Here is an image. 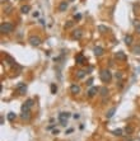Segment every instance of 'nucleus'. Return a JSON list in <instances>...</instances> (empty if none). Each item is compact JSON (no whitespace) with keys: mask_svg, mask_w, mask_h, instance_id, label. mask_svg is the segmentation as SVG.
<instances>
[{"mask_svg":"<svg viewBox=\"0 0 140 141\" xmlns=\"http://www.w3.org/2000/svg\"><path fill=\"white\" fill-rule=\"evenodd\" d=\"M13 31H14V26L12 23L5 22V23L0 24V32H1V33H12Z\"/></svg>","mask_w":140,"mask_h":141,"instance_id":"nucleus-1","label":"nucleus"},{"mask_svg":"<svg viewBox=\"0 0 140 141\" xmlns=\"http://www.w3.org/2000/svg\"><path fill=\"white\" fill-rule=\"evenodd\" d=\"M112 79V74H111V71H109V70H102L101 71V80L103 83H108L109 80Z\"/></svg>","mask_w":140,"mask_h":141,"instance_id":"nucleus-2","label":"nucleus"},{"mask_svg":"<svg viewBox=\"0 0 140 141\" xmlns=\"http://www.w3.org/2000/svg\"><path fill=\"white\" fill-rule=\"evenodd\" d=\"M70 117V113L69 112H61L59 114V121H60V123H61L62 126H66L68 123V118Z\"/></svg>","mask_w":140,"mask_h":141,"instance_id":"nucleus-3","label":"nucleus"},{"mask_svg":"<svg viewBox=\"0 0 140 141\" xmlns=\"http://www.w3.org/2000/svg\"><path fill=\"white\" fill-rule=\"evenodd\" d=\"M28 42L32 45V46H39L41 45V38L37 37V36H31L28 39Z\"/></svg>","mask_w":140,"mask_h":141,"instance_id":"nucleus-4","label":"nucleus"},{"mask_svg":"<svg viewBox=\"0 0 140 141\" xmlns=\"http://www.w3.org/2000/svg\"><path fill=\"white\" fill-rule=\"evenodd\" d=\"M71 37H73V39H80L83 37V31H82L80 28L74 29L73 33H71Z\"/></svg>","mask_w":140,"mask_h":141,"instance_id":"nucleus-5","label":"nucleus"},{"mask_svg":"<svg viewBox=\"0 0 140 141\" xmlns=\"http://www.w3.org/2000/svg\"><path fill=\"white\" fill-rule=\"evenodd\" d=\"M32 105H33V99H28L27 102L22 105V112H28Z\"/></svg>","mask_w":140,"mask_h":141,"instance_id":"nucleus-6","label":"nucleus"},{"mask_svg":"<svg viewBox=\"0 0 140 141\" xmlns=\"http://www.w3.org/2000/svg\"><path fill=\"white\" fill-rule=\"evenodd\" d=\"M17 90H18L19 94H26V92H27L26 84H24V83H19V84L17 85Z\"/></svg>","mask_w":140,"mask_h":141,"instance_id":"nucleus-7","label":"nucleus"},{"mask_svg":"<svg viewBox=\"0 0 140 141\" xmlns=\"http://www.w3.org/2000/svg\"><path fill=\"white\" fill-rule=\"evenodd\" d=\"M75 62H77L78 65H82V64L86 62V57H84L83 53H78V55H77V56H75Z\"/></svg>","mask_w":140,"mask_h":141,"instance_id":"nucleus-8","label":"nucleus"},{"mask_svg":"<svg viewBox=\"0 0 140 141\" xmlns=\"http://www.w3.org/2000/svg\"><path fill=\"white\" fill-rule=\"evenodd\" d=\"M99 92V88H97V87H92L91 89L88 90V97L89 98H92V97H94L97 93Z\"/></svg>","mask_w":140,"mask_h":141,"instance_id":"nucleus-9","label":"nucleus"},{"mask_svg":"<svg viewBox=\"0 0 140 141\" xmlns=\"http://www.w3.org/2000/svg\"><path fill=\"white\" fill-rule=\"evenodd\" d=\"M70 92H71L73 94H79L80 93V87L77 84H73L71 87H70Z\"/></svg>","mask_w":140,"mask_h":141,"instance_id":"nucleus-10","label":"nucleus"},{"mask_svg":"<svg viewBox=\"0 0 140 141\" xmlns=\"http://www.w3.org/2000/svg\"><path fill=\"white\" fill-rule=\"evenodd\" d=\"M93 51H94V55H96V56H102L103 52H104V50L101 46H97V47H94Z\"/></svg>","mask_w":140,"mask_h":141,"instance_id":"nucleus-11","label":"nucleus"},{"mask_svg":"<svg viewBox=\"0 0 140 141\" xmlns=\"http://www.w3.org/2000/svg\"><path fill=\"white\" fill-rule=\"evenodd\" d=\"M116 59H117V60H122V61H125V60L127 59V56L125 55V52L118 51V52H116Z\"/></svg>","mask_w":140,"mask_h":141,"instance_id":"nucleus-12","label":"nucleus"},{"mask_svg":"<svg viewBox=\"0 0 140 141\" xmlns=\"http://www.w3.org/2000/svg\"><path fill=\"white\" fill-rule=\"evenodd\" d=\"M68 9V3L66 1H61L59 4V12H66Z\"/></svg>","mask_w":140,"mask_h":141,"instance_id":"nucleus-13","label":"nucleus"},{"mask_svg":"<svg viewBox=\"0 0 140 141\" xmlns=\"http://www.w3.org/2000/svg\"><path fill=\"white\" fill-rule=\"evenodd\" d=\"M99 92H101V95H102V98L104 99L106 98V95L108 94V89L106 87H102V88H99Z\"/></svg>","mask_w":140,"mask_h":141,"instance_id":"nucleus-14","label":"nucleus"},{"mask_svg":"<svg viewBox=\"0 0 140 141\" xmlns=\"http://www.w3.org/2000/svg\"><path fill=\"white\" fill-rule=\"evenodd\" d=\"M115 112H116V107H112V108H111V109H109L108 112L106 113V117H107V118H111V117H113Z\"/></svg>","mask_w":140,"mask_h":141,"instance_id":"nucleus-15","label":"nucleus"},{"mask_svg":"<svg viewBox=\"0 0 140 141\" xmlns=\"http://www.w3.org/2000/svg\"><path fill=\"white\" fill-rule=\"evenodd\" d=\"M7 117H8V121H10V122H13V121L17 118V114L14 113V112H9Z\"/></svg>","mask_w":140,"mask_h":141,"instance_id":"nucleus-16","label":"nucleus"},{"mask_svg":"<svg viewBox=\"0 0 140 141\" xmlns=\"http://www.w3.org/2000/svg\"><path fill=\"white\" fill-rule=\"evenodd\" d=\"M125 43H126L127 46H130V45L132 43V36H130V34L125 36Z\"/></svg>","mask_w":140,"mask_h":141,"instance_id":"nucleus-17","label":"nucleus"},{"mask_svg":"<svg viewBox=\"0 0 140 141\" xmlns=\"http://www.w3.org/2000/svg\"><path fill=\"white\" fill-rule=\"evenodd\" d=\"M84 76H86V71H84V70H79V71H77V78L78 79H83Z\"/></svg>","mask_w":140,"mask_h":141,"instance_id":"nucleus-18","label":"nucleus"},{"mask_svg":"<svg viewBox=\"0 0 140 141\" xmlns=\"http://www.w3.org/2000/svg\"><path fill=\"white\" fill-rule=\"evenodd\" d=\"M29 9H31V8H29V5H23V7L21 8V12H22L23 14H27V13L29 12Z\"/></svg>","mask_w":140,"mask_h":141,"instance_id":"nucleus-19","label":"nucleus"},{"mask_svg":"<svg viewBox=\"0 0 140 141\" xmlns=\"http://www.w3.org/2000/svg\"><path fill=\"white\" fill-rule=\"evenodd\" d=\"M132 52L135 55H140V45H138V46H134L132 47Z\"/></svg>","mask_w":140,"mask_h":141,"instance_id":"nucleus-20","label":"nucleus"},{"mask_svg":"<svg viewBox=\"0 0 140 141\" xmlns=\"http://www.w3.org/2000/svg\"><path fill=\"white\" fill-rule=\"evenodd\" d=\"M98 31L101 32V33H106L108 31V28L106 26H98Z\"/></svg>","mask_w":140,"mask_h":141,"instance_id":"nucleus-21","label":"nucleus"},{"mask_svg":"<svg viewBox=\"0 0 140 141\" xmlns=\"http://www.w3.org/2000/svg\"><path fill=\"white\" fill-rule=\"evenodd\" d=\"M22 118L26 119V121H29V118H31V116H29V112H23L22 113Z\"/></svg>","mask_w":140,"mask_h":141,"instance_id":"nucleus-22","label":"nucleus"},{"mask_svg":"<svg viewBox=\"0 0 140 141\" xmlns=\"http://www.w3.org/2000/svg\"><path fill=\"white\" fill-rule=\"evenodd\" d=\"M112 134H113L115 136H122V130H120V128H117V130H115V131H112Z\"/></svg>","mask_w":140,"mask_h":141,"instance_id":"nucleus-23","label":"nucleus"},{"mask_svg":"<svg viewBox=\"0 0 140 141\" xmlns=\"http://www.w3.org/2000/svg\"><path fill=\"white\" fill-rule=\"evenodd\" d=\"M56 92H57L56 84H51V93H52V94H56Z\"/></svg>","mask_w":140,"mask_h":141,"instance_id":"nucleus-24","label":"nucleus"},{"mask_svg":"<svg viewBox=\"0 0 140 141\" xmlns=\"http://www.w3.org/2000/svg\"><path fill=\"white\" fill-rule=\"evenodd\" d=\"M135 29H136V32L140 34V23H138V22H135Z\"/></svg>","mask_w":140,"mask_h":141,"instance_id":"nucleus-25","label":"nucleus"},{"mask_svg":"<svg viewBox=\"0 0 140 141\" xmlns=\"http://www.w3.org/2000/svg\"><path fill=\"white\" fill-rule=\"evenodd\" d=\"M125 132H126V134H131L132 132V127H126V128H125Z\"/></svg>","mask_w":140,"mask_h":141,"instance_id":"nucleus-26","label":"nucleus"},{"mask_svg":"<svg viewBox=\"0 0 140 141\" xmlns=\"http://www.w3.org/2000/svg\"><path fill=\"white\" fill-rule=\"evenodd\" d=\"M71 26H73V22H69V23H66V24H65V28H70Z\"/></svg>","mask_w":140,"mask_h":141,"instance_id":"nucleus-27","label":"nucleus"},{"mask_svg":"<svg viewBox=\"0 0 140 141\" xmlns=\"http://www.w3.org/2000/svg\"><path fill=\"white\" fill-rule=\"evenodd\" d=\"M92 83H93V79H89V80H88V83H87V84L89 85V87H91V85H92Z\"/></svg>","mask_w":140,"mask_h":141,"instance_id":"nucleus-28","label":"nucleus"},{"mask_svg":"<svg viewBox=\"0 0 140 141\" xmlns=\"http://www.w3.org/2000/svg\"><path fill=\"white\" fill-rule=\"evenodd\" d=\"M116 78H118V79H121V78H122V75H121V74H120V73H117V74H116Z\"/></svg>","mask_w":140,"mask_h":141,"instance_id":"nucleus-29","label":"nucleus"},{"mask_svg":"<svg viewBox=\"0 0 140 141\" xmlns=\"http://www.w3.org/2000/svg\"><path fill=\"white\" fill-rule=\"evenodd\" d=\"M82 18V15H80V14H77V15H75V19H78V21H79V19H80Z\"/></svg>","mask_w":140,"mask_h":141,"instance_id":"nucleus-30","label":"nucleus"},{"mask_svg":"<svg viewBox=\"0 0 140 141\" xmlns=\"http://www.w3.org/2000/svg\"><path fill=\"white\" fill-rule=\"evenodd\" d=\"M0 122H1V125H4V117L1 116V118H0Z\"/></svg>","mask_w":140,"mask_h":141,"instance_id":"nucleus-31","label":"nucleus"},{"mask_svg":"<svg viewBox=\"0 0 140 141\" xmlns=\"http://www.w3.org/2000/svg\"><path fill=\"white\" fill-rule=\"evenodd\" d=\"M70 132H73V128H69V130L66 131V134H70Z\"/></svg>","mask_w":140,"mask_h":141,"instance_id":"nucleus-32","label":"nucleus"},{"mask_svg":"<svg viewBox=\"0 0 140 141\" xmlns=\"http://www.w3.org/2000/svg\"><path fill=\"white\" fill-rule=\"evenodd\" d=\"M69 1H74V0H69Z\"/></svg>","mask_w":140,"mask_h":141,"instance_id":"nucleus-33","label":"nucleus"}]
</instances>
